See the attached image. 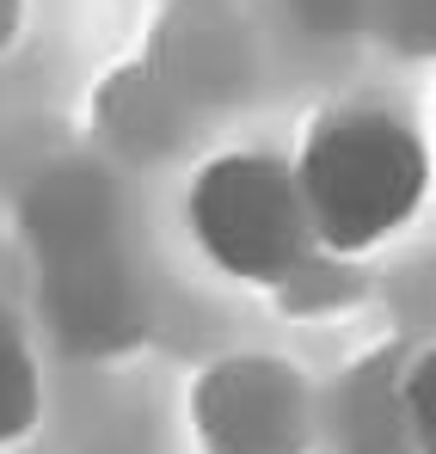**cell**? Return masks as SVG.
<instances>
[{"label":"cell","instance_id":"cell-1","mask_svg":"<svg viewBox=\"0 0 436 454\" xmlns=\"http://www.w3.org/2000/svg\"><path fill=\"white\" fill-rule=\"evenodd\" d=\"M320 258H369L431 203V142L381 105H332L289 160Z\"/></svg>","mask_w":436,"mask_h":454},{"label":"cell","instance_id":"cell-2","mask_svg":"<svg viewBox=\"0 0 436 454\" xmlns=\"http://www.w3.org/2000/svg\"><path fill=\"white\" fill-rule=\"evenodd\" d=\"M185 227H191L203 264L246 289L295 283L320 258L289 160L258 148H234L197 166V178L185 191Z\"/></svg>","mask_w":436,"mask_h":454},{"label":"cell","instance_id":"cell-3","mask_svg":"<svg viewBox=\"0 0 436 454\" xmlns=\"http://www.w3.org/2000/svg\"><path fill=\"white\" fill-rule=\"evenodd\" d=\"M191 436L203 454H307L320 436V405L295 363L234 350L191 387Z\"/></svg>","mask_w":436,"mask_h":454},{"label":"cell","instance_id":"cell-4","mask_svg":"<svg viewBox=\"0 0 436 454\" xmlns=\"http://www.w3.org/2000/svg\"><path fill=\"white\" fill-rule=\"evenodd\" d=\"M313 405L332 454H436V350L381 344Z\"/></svg>","mask_w":436,"mask_h":454},{"label":"cell","instance_id":"cell-5","mask_svg":"<svg viewBox=\"0 0 436 454\" xmlns=\"http://www.w3.org/2000/svg\"><path fill=\"white\" fill-rule=\"evenodd\" d=\"M44 418V369L25 325L0 307V449H19Z\"/></svg>","mask_w":436,"mask_h":454},{"label":"cell","instance_id":"cell-6","mask_svg":"<svg viewBox=\"0 0 436 454\" xmlns=\"http://www.w3.org/2000/svg\"><path fill=\"white\" fill-rule=\"evenodd\" d=\"M19 19H25V0H0V50L19 37Z\"/></svg>","mask_w":436,"mask_h":454}]
</instances>
